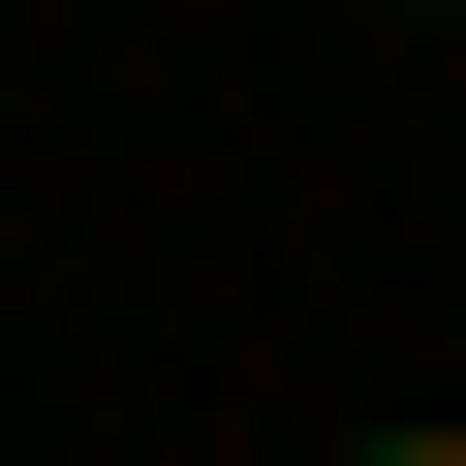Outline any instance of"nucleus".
<instances>
[{
  "mask_svg": "<svg viewBox=\"0 0 466 466\" xmlns=\"http://www.w3.org/2000/svg\"><path fill=\"white\" fill-rule=\"evenodd\" d=\"M373 32H466V0H373Z\"/></svg>",
  "mask_w": 466,
  "mask_h": 466,
  "instance_id": "1",
  "label": "nucleus"
}]
</instances>
